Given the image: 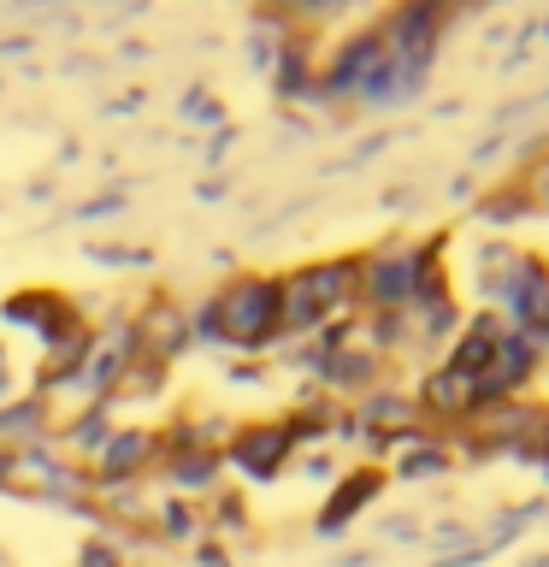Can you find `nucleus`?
<instances>
[{
	"label": "nucleus",
	"instance_id": "obj_1",
	"mask_svg": "<svg viewBox=\"0 0 549 567\" xmlns=\"http://www.w3.org/2000/svg\"><path fill=\"white\" fill-rule=\"evenodd\" d=\"M278 301H283V343H319V337L343 331L361 313L354 255L296 266L290 278H278Z\"/></svg>",
	"mask_w": 549,
	"mask_h": 567
},
{
	"label": "nucleus",
	"instance_id": "obj_2",
	"mask_svg": "<svg viewBox=\"0 0 549 567\" xmlns=\"http://www.w3.org/2000/svg\"><path fill=\"white\" fill-rule=\"evenodd\" d=\"M354 278H361V313L372 319H390L402 308L443 284V243H425V237H390L366 255H354Z\"/></svg>",
	"mask_w": 549,
	"mask_h": 567
},
{
	"label": "nucleus",
	"instance_id": "obj_3",
	"mask_svg": "<svg viewBox=\"0 0 549 567\" xmlns=\"http://www.w3.org/2000/svg\"><path fill=\"white\" fill-rule=\"evenodd\" d=\"M195 331L219 337L230 349H278L283 343V301H278V278L242 272L213 290V301L195 313Z\"/></svg>",
	"mask_w": 549,
	"mask_h": 567
},
{
	"label": "nucleus",
	"instance_id": "obj_4",
	"mask_svg": "<svg viewBox=\"0 0 549 567\" xmlns=\"http://www.w3.org/2000/svg\"><path fill=\"white\" fill-rule=\"evenodd\" d=\"M296 455H301V443H296V425L290 420H237V432H230L219 467H225V478L272 485V478L290 467Z\"/></svg>",
	"mask_w": 549,
	"mask_h": 567
},
{
	"label": "nucleus",
	"instance_id": "obj_5",
	"mask_svg": "<svg viewBox=\"0 0 549 567\" xmlns=\"http://www.w3.org/2000/svg\"><path fill=\"white\" fill-rule=\"evenodd\" d=\"M189 337H195V313L184 308V301H172V296H154V301H142V313L131 319V349L142 354V361H154V367H166L189 349Z\"/></svg>",
	"mask_w": 549,
	"mask_h": 567
},
{
	"label": "nucleus",
	"instance_id": "obj_6",
	"mask_svg": "<svg viewBox=\"0 0 549 567\" xmlns=\"http://www.w3.org/2000/svg\"><path fill=\"white\" fill-rule=\"evenodd\" d=\"M379 491H384V467H354L343 485L325 496V508H319V526H325V532H343V526H349L354 514H361Z\"/></svg>",
	"mask_w": 549,
	"mask_h": 567
},
{
	"label": "nucleus",
	"instance_id": "obj_7",
	"mask_svg": "<svg viewBox=\"0 0 549 567\" xmlns=\"http://www.w3.org/2000/svg\"><path fill=\"white\" fill-rule=\"evenodd\" d=\"M514 207H543L549 213V148L526 159V172L514 177Z\"/></svg>",
	"mask_w": 549,
	"mask_h": 567
}]
</instances>
